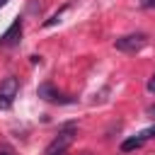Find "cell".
<instances>
[{
    "label": "cell",
    "instance_id": "cell-1",
    "mask_svg": "<svg viewBox=\"0 0 155 155\" xmlns=\"http://www.w3.org/2000/svg\"><path fill=\"white\" fill-rule=\"evenodd\" d=\"M73 140H75V124H68V126L61 128L58 136L46 145V153H44V155H63V153L73 145Z\"/></svg>",
    "mask_w": 155,
    "mask_h": 155
},
{
    "label": "cell",
    "instance_id": "cell-2",
    "mask_svg": "<svg viewBox=\"0 0 155 155\" xmlns=\"http://www.w3.org/2000/svg\"><path fill=\"white\" fill-rule=\"evenodd\" d=\"M145 44H148V36H145L143 31H136V34H124V36H119V39L114 41V46H116L119 51H124V53H138Z\"/></svg>",
    "mask_w": 155,
    "mask_h": 155
},
{
    "label": "cell",
    "instance_id": "cell-3",
    "mask_svg": "<svg viewBox=\"0 0 155 155\" xmlns=\"http://www.w3.org/2000/svg\"><path fill=\"white\" fill-rule=\"evenodd\" d=\"M17 92H19V80H17L15 75H7V78L0 82V111H7V109L12 107Z\"/></svg>",
    "mask_w": 155,
    "mask_h": 155
},
{
    "label": "cell",
    "instance_id": "cell-4",
    "mask_svg": "<svg viewBox=\"0 0 155 155\" xmlns=\"http://www.w3.org/2000/svg\"><path fill=\"white\" fill-rule=\"evenodd\" d=\"M36 94H39L44 102H51V104H73V102H75L73 97H68V94H63L61 90H56L53 82H41V85L36 87Z\"/></svg>",
    "mask_w": 155,
    "mask_h": 155
},
{
    "label": "cell",
    "instance_id": "cell-5",
    "mask_svg": "<svg viewBox=\"0 0 155 155\" xmlns=\"http://www.w3.org/2000/svg\"><path fill=\"white\" fill-rule=\"evenodd\" d=\"M19 36H22V17H17L10 27H7V31L0 36V46L2 48H7V46H15L17 41H19Z\"/></svg>",
    "mask_w": 155,
    "mask_h": 155
},
{
    "label": "cell",
    "instance_id": "cell-6",
    "mask_svg": "<svg viewBox=\"0 0 155 155\" xmlns=\"http://www.w3.org/2000/svg\"><path fill=\"white\" fill-rule=\"evenodd\" d=\"M148 140V133L145 131H140V133H136V136H131V138H126L124 143H121V150L124 153H131V150H138L143 143Z\"/></svg>",
    "mask_w": 155,
    "mask_h": 155
},
{
    "label": "cell",
    "instance_id": "cell-7",
    "mask_svg": "<svg viewBox=\"0 0 155 155\" xmlns=\"http://www.w3.org/2000/svg\"><path fill=\"white\" fill-rule=\"evenodd\" d=\"M65 7H68V5H63V7H61V10L56 12V15H51V17H48V19L44 22V27H53V24H58V22H61V15L65 12Z\"/></svg>",
    "mask_w": 155,
    "mask_h": 155
},
{
    "label": "cell",
    "instance_id": "cell-8",
    "mask_svg": "<svg viewBox=\"0 0 155 155\" xmlns=\"http://www.w3.org/2000/svg\"><path fill=\"white\" fill-rule=\"evenodd\" d=\"M140 7L143 10H155V0H140Z\"/></svg>",
    "mask_w": 155,
    "mask_h": 155
},
{
    "label": "cell",
    "instance_id": "cell-9",
    "mask_svg": "<svg viewBox=\"0 0 155 155\" xmlns=\"http://www.w3.org/2000/svg\"><path fill=\"white\" fill-rule=\"evenodd\" d=\"M148 92H153L155 94V73L150 75V80H148Z\"/></svg>",
    "mask_w": 155,
    "mask_h": 155
},
{
    "label": "cell",
    "instance_id": "cell-10",
    "mask_svg": "<svg viewBox=\"0 0 155 155\" xmlns=\"http://www.w3.org/2000/svg\"><path fill=\"white\" fill-rule=\"evenodd\" d=\"M145 133H148V138H155V124H153L150 128H145Z\"/></svg>",
    "mask_w": 155,
    "mask_h": 155
},
{
    "label": "cell",
    "instance_id": "cell-11",
    "mask_svg": "<svg viewBox=\"0 0 155 155\" xmlns=\"http://www.w3.org/2000/svg\"><path fill=\"white\" fill-rule=\"evenodd\" d=\"M148 114H153V116H155V107H150V109H148Z\"/></svg>",
    "mask_w": 155,
    "mask_h": 155
},
{
    "label": "cell",
    "instance_id": "cell-12",
    "mask_svg": "<svg viewBox=\"0 0 155 155\" xmlns=\"http://www.w3.org/2000/svg\"><path fill=\"white\" fill-rule=\"evenodd\" d=\"M5 2H7V0H0V5H5Z\"/></svg>",
    "mask_w": 155,
    "mask_h": 155
},
{
    "label": "cell",
    "instance_id": "cell-13",
    "mask_svg": "<svg viewBox=\"0 0 155 155\" xmlns=\"http://www.w3.org/2000/svg\"><path fill=\"white\" fill-rule=\"evenodd\" d=\"M0 155H10V153H0Z\"/></svg>",
    "mask_w": 155,
    "mask_h": 155
}]
</instances>
